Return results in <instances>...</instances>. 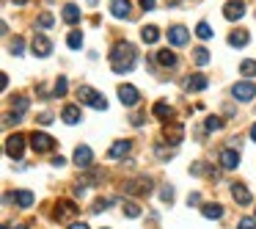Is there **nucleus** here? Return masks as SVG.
<instances>
[{
	"instance_id": "16",
	"label": "nucleus",
	"mask_w": 256,
	"mask_h": 229,
	"mask_svg": "<svg viewBox=\"0 0 256 229\" xmlns=\"http://www.w3.org/2000/svg\"><path fill=\"white\" fill-rule=\"evenodd\" d=\"M61 119H64L66 124H78V121L83 119V114H80V105H64V111H61Z\"/></svg>"
},
{
	"instance_id": "14",
	"label": "nucleus",
	"mask_w": 256,
	"mask_h": 229,
	"mask_svg": "<svg viewBox=\"0 0 256 229\" xmlns=\"http://www.w3.org/2000/svg\"><path fill=\"white\" fill-rule=\"evenodd\" d=\"M124 193H132V196H141V193H152V182L143 177V180H132L124 185Z\"/></svg>"
},
{
	"instance_id": "11",
	"label": "nucleus",
	"mask_w": 256,
	"mask_h": 229,
	"mask_svg": "<svg viewBox=\"0 0 256 229\" xmlns=\"http://www.w3.org/2000/svg\"><path fill=\"white\" fill-rule=\"evenodd\" d=\"M218 160H221V169H223V171H234V169L240 166V152H234V149H223Z\"/></svg>"
},
{
	"instance_id": "7",
	"label": "nucleus",
	"mask_w": 256,
	"mask_h": 229,
	"mask_svg": "<svg viewBox=\"0 0 256 229\" xmlns=\"http://www.w3.org/2000/svg\"><path fill=\"white\" fill-rule=\"evenodd\" d=\"M30 50H33V55H39V58H47V55L53 53V42H50L44 33H36L33 42H30Z\"/></svg>"
},
{
	"instance_id": "17",
	"label": "nucleus",
	"mask_w": 256,
	"mask_h": 229,
	"mask_svg": "<svg viewBox=\"0 0 256 229\" xmlns=\"http://www.w3.org/2000/svg\"><path fill=\"white\" fill-rule=\"evenodd\" d=\"M110 14H113L116 19L130 17V0H113V3H110Z\"/></svg>"
},
{
	"instance_id": "46",
	"label": "nucleus",
	"mask_w": 256,
	"mask_h": 229,
	"mask_svg": "<svg viewBox=\"0 0 256 229\" xmlns=\"http://www.w3.org/2000/svg\"><path fill=\"white\" fill-rule=\"evenodd\" d=\"M251 138H254V141H256V124H254V127H251Z\"/></svg>"
},
{
	"instance_id": "12",
	"label": "nucleus",
	"mask_w": 256,
	"mask_h": 229,
	"mask_svg": "<svg viewBox=\"0 0 256 229\" xmlns=\"http://www.w3.org/2000/svg\"><path fill=\"white\" fill-rule=\"evenodd\" d=\"M75 163H78L80 169H91V163H94V152H91V146H78L75 149Z\"/></svg>"
},
{
	"instance_id": "22",
	"label": "nucleus",
	"mask_w": 256,
	"mask_h": 229,
	"mask_svg": "<svg viewBox=\"0 0 256 229\" xmlns=\"http://www.w3.org/2000/svg\"><path fill=\"white\" fill-rule=\"evenodd\" d=\"M223 213H226V210H223L221 205H204V207H201V216H204V218H212V221H221Z\"/></svg>"
},
{
	"instance_id": "28",
	"label": "nucleus",
	"mask_w": 256,
	"mask_h": 229,
	"mask_svg": "<svg viewBox=\"0 0 256 229\" xmlns=\"http://www.w3.org/2000/svg\"><path fill=\"white\" fill-rule=\"evenodd\" d=\"M66 44H69L72 50H80L83 47V33H80V30H72L69 36H66Z\"/></svg>"
},
{
	"instance_id": "39",
	"label": "nucleus",
	"mask_w": 256,
	"mask_h": 229,
	"mask_svg": "<svg viewBox=\"0 0 256 229\" xmlns=\"http://www.w3.org/2000/svg\"><path fill=\"white\" fill-rule=\"evenodd\" d=\"M160 196H163V202H173V188L166 185V188L160 191Z\"/></svg>"
},
{
	"instance_id": "44",
	"label": "nucleus",
	"mask_w": 256,
	"mask_h": 229,
	"mask_svg": "<svg viewBox=\"0 0 256 229\" xmlns=\"http://www.w3.org/2000/svg\"><path fill=\"white\" fill-rule=\"evenodd\" d=\"M39 121H42V124H50V121H53V116H50V114H42V116H39Z\"/></svg>"
},
{
	"instance_id": "3",
	"label": "nucleus",
	"mask_w": 256,
	"mask_h": 229,
	"mask_svg": "<svg viewBox=\"0 0 256 229\" xmlns=\"http://www.w3.org/2000/svg\"><path fill=\"white\" fill-rule=\"evenodd\" d=\"M28 141H30V146H33L36 155H44V152L55 149V138H53V135H47V133H36V130H33Z\"/></svg>"
},
{
	"instance_id": "6",
	"label": "nucleus",
	"mask_w": 256,
	"mask_h": 229,
	"mask_svg": "<svg viewBox=\"0 0 256 229\" xmlns=\"http://www.w3.org/2000/svg\"><path fill=\"white\" fill-rule=\"evenodd\" d=\"M232 97H234V100H240V103H251V100L256 97V83H251V80H243V83H234Z\"/></svg>"
},
{
	"instance_id": "27",
	"label": "nucleus",
	"mask_w": 256,
	"mask_h": 229,
	"mask_svg": "<svg viewBox=\"0 0 256 229\" xmlns=\"http://www.w3.org/2000/svg\"><path fill=\"white\" fill-rule=\"evenodd\" d=\"M193 61H196L198 67H207L209 64V50L207 47H196L193 50Z\"/></svg>"
},
{
	"instance_id": "1",
	"label": "nucleus",
	"mask_w": 256,
	"mask_h": 229,
	"mask_svg": "<svg viewBox=\"0 0 256 229\" xmlns=\"http://www.w3.org/2000/svg\"><path fill=\"white\" fill-rule=\"evenodd\" d=\"M135 61H138V53H135V47H132L130 42L113 44V50H110V67H113L116 75H127L132 67H135Z\"/></svg>"
},
{
	"instance_id": "34",
	"label": "nucleus",
	"mask_w": 256,
	"mask_h": 229,
	"mask_svg": "<svg viewBox=\"0 0 256 229\" xmlns=\"http://www.w3.org/2000/svg\"><path fill=\"white\" fill-rule=\"evenodd\" d=\"M66 89H69V83H66V78H58V80H55V89H53V94H55V97H64V94H66Z\"/></svg>"
},
{
	"instance_id": "20",
	"label": "nucleus",
	"mask_w": 256,
	"mask_h": 229,
	"mask_svg": "<svg viewBox=\"0 0 256 229\" xmlns=\"http://www.w3.org/2000/svg\"><path fill=\"white\" fill-rule=\"evenodd\" d=\"M155 58L160 67H176V53H171V50H157Z\"/></svg>"
},
{
	"instance_id": "4",
	"label": "nucleus",
	"mask_w": 256,
	"mask_h": 229,
	"mask_svg": "<svg viewBox=\"0 0 256 229\" xmlns=\"http://www.w3.org/2000/svg\"><path fill=\"white\" fill-rule=\"evenodd\" d=\"M80 213V207L75 205L72 199H58L55 202V210H53V216L58 218V221H72V218Z\"/></svg>"
},
{
	"instance_id": "15",
	"label": "nucleus",
	"mask_w": 256,
	"mask_h": 229,
	"mask_svg": "<svg viewBox=\"0 0 256 229\" xmlns=\"http://www.w3.org/2000/svg\"><path fill=\"white\" fill-rule=\"evenodd\" d=\"M232 199L237 202L240 207H248L251 202H254V196H251V191L245 185H232Z\"/></svg>"
},
{
	"instance_id": "37",
	"label": "nucleus",
	"mask_w": 256,
	"mask_h": 229,
	"mask_svg": "<svg viewBox=\"0 0 256 229\" xmlns=\"http://www.w3.org/2000/svg\"><path fill=\"white\" fill-rule=\"evenodd\" d=\"M107 205H110V199H96V202H94V207H91V213H102V210H107Z\"/></svg>"
},
{
	"instance_id": "36",
	"label": "nucleus",
	"mask_w": 256,
	"mask_h": 229,
	"mask_svg": "<svg viewBox=\"0 0 256 229\" xmlns=\"http://www.w3.org/2000/svg\"><path fill=\"white\" fill-rule=\"evenodd\" d=\"M19 121H22V116H19V114H14V111H11V114H6L3 124H6V127H11V124H19Z\"/></svg>"
},
{
	"instance_id": "2",
	"label": "nucleus",
	"mask_w": 256,
	"mask_h": 229,
	"mask_svg": "<svg viewBox=\"0 0 256 229\" xmlns=\"http://www.w3.org/2000/svg\"><path fill=\"white\" fill-rule=\"evenodd\" d=\"M78 100L83 105H88V108H94V111H107V100L96 89H91V86H80V89H78Z\"/></svg>"
},
{
	"instance_id": "5",
	"label": "nucleus",
	"mask_w": 256,
	"mask_h": 229,
	"mask_svg": "<svg viewBox=\"0 0 256 229\" xmlns=\"http://www.w3.org/2000/svg\"><path fill=\"white\" fill-rule=\"evenodd\" d=\"M163 138H166V144L176 146L179 141L185 138V127H182V121H168V124L163 127Z\"/></svg>"
},
{
	"instance_id": "23",
	"label": "nucleus",
	"mask_w": 256,
	"mask_h": 229,
	"mask_svg": "<svg viewBox=\"0 0 256 229\" xmlns=\"http://www.w3.org/2000/svg\"><path fill=\"white\" fill-rule=\"evenodd\" d=\"M248 30H232V33H229V44H232V47H245V44H248Z\"/></svg>"
},
{
	"instance_id": "8",
	"label": "nucleus",
	"mask_w": 256,
	"mask_h": 229,
	"mask_svg": "<svg viewBox=\"0 0 256 229\" xmlns=\"http://www.w3.org/2000/svg\"><path fill=\"white\" fill-rule=\"evenodd\" d=\"M22 149H25V135L14 133V135H8V138H6V155L8 157L19 160V157H22Z\"/></svg>"
},
{
	"instance_id": "26",
	"label": "nucleus",
	"mask_w": 256,
	"mask_h": 229,
	"mask_svg": "<svg viewBox=\"0 0 256 229\" xmlns=\"http://www.w3.org/2000/svg\"><path fill=\"white\" fill-rule=\"evenodd\" d=\"M152 114L157 116V119H171L173 116V108L168 103H155V108H152Z\"/></svg>"
},
{
	"instance_id": "40",
	"label": "nucleus",
	"mask_w": 256,
	"mask_h": 229,
	"mask_svg": "<svg viewBox=\"0 0 256 229\" xmlns=\"http://www.w3.org/2000/svg\"><path fill=\"white\" fill-rule=\"evenodd\" d=\"M53 25V14H42L39 17V28H50Z\"/></svg>"
},
{
	"instance_id": "29",
	"label": "nucleus",
	"mask_w": 256,
	"mask_h": 229,
	"mask_svg": "<svg viewBox=\"0 0 256 229\" xmlns=\"http://www.w3.org/2000/svg\"><path fill=\"white\" fill-rule=\"evenodd\" d=\"M240 72H243L245 78H254V75H256V61L254 58L243 61V64H240Z\"/></svg>"
},
{
	"instance_id": "9",
	"label": "nucleus",
	"mask_w": 256,
	"mask_h": 229,
	"mask_svg": "<svg viewBox=\"0 0 256 229\" xmlns=\"http://www.w3.org/2000/svg\"><path fill=\"white\" fill-rule=\"evenodd\" d=\"M119 100H121V105L132 108V105H138V100H141V91H138L135 86H130V83H121L119 86Z\"/></svg>"
},
{
	"instance_id": "31",
	"label": "nucleus",
	"mask_w": 256,
	"mask_h": 229,
	"mask_svg": "<svg viewBox=\"0 0 256 229\" xmlns=\"http://www.w3.org/2000/svg\"><path fill=\"white\" fill-rule=\"evenodd\" d=\"M196 36H198V39H209V36H212V28H209V22H204V19H201V22L196 25Z\"/></svg>"
},
{
	"instance_id": "48",
	"label": "nucleus",
	"mask_w": 256,
	"mask_h": 229,
	"mask_svg": "<svg viewBox=\"0 0 256 229\" xmlns=\"http://www.w3.org/2000/svg\"><path fill=\"white\" fill-rule=\"evenodd\" d=\"M8 229H11V227H8ZM14 229H25V227H14Z\"/></svg>"
},
{
	"instance_id": "43",
	"label": "nucleus",
	"mask_w": 256,
	"mask_h": 229,
	"mask_svg": "<svg viewBox=\"0 0 256 229\" xmlns=\"http://www.w3.org/2000/svg\"><path fill=\"white\" fill-rule=\"evenodd\" d=\"M157 155H160V157H171L173 152H171V149H163V146H157Z\"/></svg>"
},
{
	"instance_id": "24",
	"label": "nucleus",
	"mask_w": 256,
	"mask_h": 229,
	"mask_svg": "<svg viewBox=\"0 0 256 229\" xmlns=\"http://www.w3.org/2000/svg\"><path fill=\"white\" fill-rule=\"evenodd\" d=\"M14 202H17L19 207H33L36 196L30 191H17V193H14Z\"/></svg>"
},
{
	"instance_id": "41",
	"label": "nucleus",
	"mask_w": 256,
	"mask_h": 229,
	"mask_svg": "<svg viewBox=\"0 0 256 229\" xmlns=\"http://www.w3.org/2000/svg\"><path fill=\"white\" fill-rule=\"evenodd\" d=\"M141 8L143 11H152L155 8V0H141Z\"/></svg>"
},
{
	"instance_id": "32",
	"label": "nucleus",
	"mask_w": 256,
	"mask_h": 229,
	"mask_svg": "<svg viewBox=\"0 0 256 229\" xmlns=\"http://www.w3.org/2000/svg\"><path fill=\"white\" fill-rule=\"evenodd\" d=\"M8 50H11L14 55H22V50H25V42H22V36H14L11 42H8Z\"/></svg>"
},
{
	"instance_id": "45",
	"label": "nucleus",
	"mask_w": 256,
	"mask_h": 229,
	"mask_svg": "<svg viewBox=\"0 0 256 229\" xmlns=\"http://www.w3.org/2000/svg\"><path fill=\"white\" fill-rule=\"evenodd\" d=\"M69 229H91V227H88V224H83V221H80V224H72Z\"/></svg>"
},
{
	"instance_id": "33",
	"label": "nucleus",
	"mask_w": 256,
	"mask_h": 229,
	"mask_svg": "<svg viewBox=\"0 0 256 229\" xmlns=\"http://www.w3.org/2000/svg\"><path fill=\"white\" fill-rule=\"evenodd\" d=\"M25 111H28V97H17V100H14V114L22 116Z\"/></svg>"
},
{
	"instance_id": "21",
	"label": "nucleus",
	"mask_w": 256,
	"mask_h": 229,
	"mask_svg": "<svg viewBox=\"0 0 256 229\" xmlns=\"http://www.w3.org/2000/svg\"><path fill=\"white\" fill-rule=\"evenodd\" d=\"M130 141H116L113 146H110V152H107V157H113V160H119V157H124L127 152H130Z\"/></svg>"
},
{
	"instance_id": "25",
	"label": "nucleus",
	"mask_w": 256,
	"mask_h": 229,
	"mask_svg": "<svg viewBox=\"0 0 256 229\" xmlns=\"http://www.w3.org/2000/svg\"><path fill=\"white\" fill-rule=\"evenodd\" d=\"M64 22H69V25L80 22V8L75 6V3H69V6H64Z\"/></svg>"
},
{
	"instance_id": "18",
	"label": "nucleus",
	"mask_w": 256,
	"mask_h": 229,
	"mask_svg": "<svg viewBox=\"0 0 256 229\" xmlns=\"http://www.w3.org/2000/svg\"><path fill=\"white\" fill-rule=\"evenodd\" d=\"M209 86V80L204 78V75H190V78L185 80V89L187 91H204Z\"/></svg>"
},
{
	"instance_id": "38",
	"label": "nucleus",
	"mask_w": 256,
	"mask_h": 229,
	"mask_svg": "<svg viewBox=\"0 0 256 229\" xmlns=\"http://www.w3.org/2000/svg\"><path fill=\"white\" fill-rule=\"evenodd\" d=\"M240 229H256V218H251V216L240 218Z\"/></svg>"
},
{
	"instance_id": "19",
	"label": "nucleus",
	"mask_w": 256,
	"mask_h": 229,
	"mask_svg": "<svg viewBox=\"0 0 256 229\" xmlns=\"http://www.w3.org/2000/svg\"><path fill=\"white\" fill-rule=\"evenodd\" d=\"M141 39L146 44H155L157 39H160V28H157V25H143V28H141Z\"/></svg>"
},
{
	"instance_id": "35",
	"label": "nucleus",
	"mask_w": 256,
	"mask_h": 229,
	"mask_svg": "<svg viewBox=\"0 0 256 229\" xmlns=\"http://www.w3.org/2000/svg\"><path fill=\"white\" fill-rule=\"evenodd\" d=\"M204 127H207V130H221V127H223V119H221V116H209V119L204 121Z\"/></svg>"
},
{
	"instance_id": "42",
	"label": "nucleus",
	"mask_w": 256,
	"mask_h": 229,
	"mask_svg": "<svg viewBox=\"0 0 256 229\" xmlns=\"http://www.w3.org/2000/svg\"><path fill=\"white\" fill-rule=\"evenodd\" d=\"M187 205H201V196H198V193H190V196H187Z\"/></svg>"
},
{
	"instance_id": "10",
	"label": "nucleus",
	"mask_w": 256,
	"mask_h": 229,
	"mask_svg": "<svg viewBox=\"0 0 256 229\" xmlns=\"http://www.w3.org/2000/svg\"><path fill=\"white\" fill-rule=\"evenodd\" d=\"M187 39H190V30H187L185 25H173V28H168V42H171L173 47L187 44Z\"/></svg>"
},
{
	"instance_id": "47",
	"label": "nucleus",
	"mask_w": 256,
	"mask_h": 229,
	"mask_svg": "<svg viewBox=\"0 0 256 229\" xmlns=\"http://www.w3.org/2000/svg\"><path fill=\"white\" fill-rule=\"evenodd\" d=\"M14 3H17V6H22V3H25V0H14Z\"/></svg>"
},
{
	"instance_id": "30",
	"label": "nucleus",
	"mask_w": 256,
	"mask_h": 229,
	"mask_svg": "<svg viewBox=\"0 0 256 229\" xmlns=\"http://www.w3.org/2000/svg\"><path fill=\"white\" fill-rule=\"evenodd\" d=\"M121 210H124L127 218H138V216H141V207H138L135 202H124V205H121Z\"/></svg>"
},
{
	"instance_id": "13",
	"label": "nucleus",
	"mask_w": 256,
	"mask_h": 229,
	"mask_svg": "<svg viewBox=\"0 0 256 229\" xmlns=\"http://www.w3.org/2000/svg\"><path fill=\"white\" fill-rule=\"evenodd\" d=\"M243 14H245L243 0H229L226 6H223V17L226 19H243Z\"/></svg>"
}]
</instances>
